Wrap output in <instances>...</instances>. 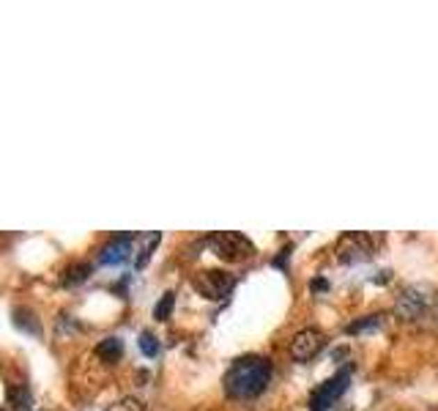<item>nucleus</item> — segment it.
Here are the masks:
<instances>
[{"instance_id": "1", "label": "nucleus", "mask_w": 438, "mask_h": 411, "mask_svg": "<svg viewBox=\"0 0 438 411\" xmlns=\"http://www.w3.org/2000/svg\"><path fill=\"white\" fill-rule=\"evenodd\" d=\"M268 381H271V362L266 357H255V354L238 357L222 378L225 392L230 398H238V401L258 398L268 387Z\"/></svg>"}, {"instance_id": "2", "label": "nucleus", "mask_w": 438, "mask_h": 411, "mask_svg": "<svg viewBox=\"0 0 438 411\" xmlns=\"http://www.w3.org/2000/svg\"><path fill=\"white\" fill-rule=\"evenodd\" d=\"M209 244H211V250L217 252L222 261H230V264L247 261V258L255 255V244H252L244 233H238V230H219V233H211V236H209Z\"/></svg>"}, {"instance_id": "3", "label": "nucleus", "mask_w": 438, "mask_h": 411, "mask_svg": "<svg viewBox=\"0 0 438 411\" xmlns=\"http://www.w3.org/2000/svg\"><path fill=\"white\" fill-rule=\"evenodd\" d=\"M350 370L353 365H346L340 373H334L332 378H326L318 389H312V395H309V411H326L346 389H348L350 384Z\"/></svg>"}, {"instance_id": "4", "label": "nucleus", "mask_w": 438, "mask_h": 411, "mask_svg": "<svg viewBox=\"0 0 438 411\" xmlns=\"http://www.w3.org/2000/svg\"><path fill=\"white\" fill-rule=\"evenodd\" d=\"M430 288H422V285H405L397 296V305H394V313L405 321H416L428 307H430Z\"/></svg>"}, {"instance_id": "5", "label": "nucleus", "mask_w": 438, "mask_h": 411, "mask_svg": "<svg viewBox=\"0 0 438 411\" xmlns=\"http://www.w3.org/2000/svg\"><path fill=\"white\" fill-rule=\"evenodd\" d=\"M192 285H195L197 293H203L206 299H214V302H217V299H225V296L233 291L236 277L227 272H219V269H209V272L195 274Z\"/></svg>"}, {"instance_id": "6", "label": "nucleus", "mask_w": 438, "mask_h": 411, "mask_svg": "<svg viewBox=\"0 0 438 411\" xmlns=\"http://www.w3.org/2000/svg\"><path fill=\"white\" fill-rule=\"evenodd\" d=\"M340 264H364L373 258V239L367 233H348L337 247Z\"/></svg>"}, {"instance_id": "7", "label": "nucleus", "mask_w": 438, "mask_h": 411, "mask_svg": "<svg viewBox=\"0 0 438 411\" xmlns=\"http://www.w3.org/2000/svg\"><path fill=\"white\" fill-rule=\"evenodd\" d=\"M323 346H326V335L321 329H302L291 343V357L305 362V360H312Z\"/></svg>"}, {"instance_id": "8", "label": "nucleus", "mask_w": 438, "mask_h": 411, "mask_svg": "<svg viewBox=\"0 0 438 411\" xmlns=\"http://www.w3.org/2000/svg\"><path fill=\"white\" fill-rule=\"evenodd\" d=\"M131 241H134V233H121L115 239H110L102 252H99V264L104 266H115V264H124L131 252Z\"/></svg>"}, {"instance_id": "9", "label": "nucleus", "mask_w": 438, "mask_h": 411, "mask_svg": "<svg viewBox=\"0 0 438 411\" xmlns=\"http://www.w3.org/2000/svg\"><path fill=\"white\" fill-rule=\"evenodd\" d=\"M124 354V343L121 337H104L99 346H96V357L104 360V362H118Z\"/></svg>"}, {"instance_id": "10", "label": "nucleus", "mask_w": 438, "mask_h": 411, "mask_svg": "<svg viewBox=\"0 0 438 411\" xmlns=\"http://www.w3.org/2000/svg\"><path fill=\"white\" fill-rule=\"evenodd\" d=\"M93 272V266L90 264H72V266H66L63 269V285H80V282H86L88 277Z\"/></svg>"}, {"instance_id": "11", "label": "nucleus", "mask_w": 438, "mask_h": 411, "mask_svg": "<svg viewBox=\"0 0 438 411\" xmlns=\"http://www.w3.org/2000/svg\"><path fill=\"white\" fill-rule=\"evenodd\" d=\"M381 323H384V316H381V313H378V316H364V319L348 323L346 332H348V335H362V332H367V329H378Z\"/></svg>"}, {"instance_id": "12", "label": "nucleus", "mask_w": 438, "mask_h": 411, "mask_svg": "<svg viewBox=\"0 0 438 411\" xmlns=\"http://www.w3.org/2000/svg\"><path fill=\"white\" fill-rule=\"evenodd\" d=\"M159 239H162V233H148V236H145V244H143V250H140V255H137V261H134L137 269H143V266L148 264V258H151L154 247L159 244Z\"/></svg>"}, {"instance_id": "13", "label": "nucleus", "mask_w": 438, "mask_h": 411, "mask_svg": "<svg viewBox=\"0 0 438 411\" xmlns=\"http://www.w3.org/2000/svg\"><path fill=\"white\" fill-rule=\"evenodd\" d=\"M173 305H175V293L173 291H168L159 302H156V307H154V319L156 321H168L170 319V313H173Z\"/></svg>"}, {"instance_id": "14", "label": "nucleus", "mask_w": 438, "mask_h": 411, "mask_svg": "<svg viewBox=\"0 0 438 411\" xmlns=\"http://www.w3.org/2000/svg\"><path fill=\"white\" fill-rule=\"evenodd\" d=\"M137 343H140V351H143L145 357L154 360V357L159 354V340H156L151 332H140V340H137Z\"/></svg>"}, {"instance_id": "15", "label": "nucleus", "mask_w": 438, "mask_h": 411, "mask_svg": "<svg viewBox=\"0 0 438 411\" xmlns=\"http://www.w3.org/2000/svg\"><path fill=\"white\" fill-rule=\"evenodd\" d=\"M8 401L17 406V409H28L31 406V392L25 387H11L8 389Z\"/></svg>"}, {"instance_id": "16", "label": "nucleus", "mask_w": 438, "mask_h": 411, "mask_svg": "<svg viewBox=\"0 0 438 411\" xmlns=\"http://www.w3.org/2000/svg\"><path fill=\"white\" fill-rule=\"evenodd\" d=\"M107 411H145V406L137 401V398H124V401H118V403H113Z\"/></svg>"}, {"instance_id": "17", "label": "nucleus", "mask_w": 438, "mask_h": 411, "mask_svg": "<svg viewBox=\"0 0 438 411\" xmlns=\"http://www.w3.org/2000/svg\"><path fill=\"white\" fill-rule=\"evenodd\" d=\"M309 288L312 291H326L329 285H326V280H315V282H309Z\"/></svg>"}, {"instance_id": "18", "label": "nucleus", "mask_w": 438, "mask_h": 411, "mask_svg": "<svg viewBox=\"0 0 438 411\" xmlns=\"http://www.w3.org/2000/svg\"><path fill=\"white\" fill-rule=\"evenodd\" d=\"M0 411H3V409H0Z\"/></svg>"}]
</instances>
